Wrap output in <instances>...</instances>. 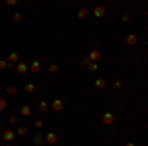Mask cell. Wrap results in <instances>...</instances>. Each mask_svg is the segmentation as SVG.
<instances>
[{
    "mask_svg": "<svg viewBox=\"0 0 148 146\" xmlns=\"http://www.w3.org/2000/svg\"><path fill=\"white\" fill-rule=\"evenodd\" d=\"M16 134L24 136V134H26V126H18V128H16Z\"/></svg>",
    "mask_w": 148,
    "mask_h": 146,
    "instance_id": "21",
    "label": "cell"
},
{
    "mask_svg": "<svg viewBox=\"0 0 148 146\" xmlns=\"http://www.w3.org/2000/svg\"><path fill=\"white\" fill-rule=\"evenodd\" d=\"M93 14H95V18H103L105 16V6H97Z\"/></svg>",
    "mask_w": 148,
    "mask_h": 146,
    "instance_id": "8",
    "label": "cell"
},
{
    "mask_svg": "<svg viewBox=\"0 0 148 146\" xmlns=\"http://www.w3.org/2000/svg\"><path fill=\"white\" fill-rule=\"evenodd\" d=\"M8 123L10 124H18V114H10V117H8Z\"/></svg>",
    "mask_w": 148,
    "mask_h": 146,
    "instance_id": "18",
    "label": "cell"
},
{
    "mask_svg": "<svg viewBox=\"0 0 148 146\" xmlns=\"http://www.w3.org/2000/svg\"><path fill=\"white\" fill-rule=\"evenodd\" d=\"M85 63H87V67L91 69V71H97V67H99L97 63H91V61H87V57H85Z\"/></svg>",
    "mask_w": 148,
    "mask_h": 146,
    "instance_id": "17",
    "label": "cell"
},
{
    "mask_svg": "<svg viewBox=\"0 0 148 146\" xmlns=\"http://www.w3.org/2000/svg\"><path fill=\"white\" fill-rule=\"evenodd\" d=\"M126 146H136V144H132V142H130V144H126Z\"/></svg>",
    "mask_w": 148,
    "mask_h": 146,
    "instance_id": "27",
    "label": "cell"
},
{
    "mask_svg": "<svg viewBox=\"0 0 148 146\" xmlns=\"http://www.w3.org/2000/svg\"><path fill=\"white\" fill-rule=\"evenodd\" d=\"M38 109H40V111H47V103L46 101H40V103H38Z\"/></svg>",
    "mask_w": 148,
    "mask_h": 146,
    "instance_id": "19",
    "label": "cell"
},
{
    "mask_svg": "<svg viewBox=\"0 0 148 146\" xmlns=\"http://www.w3.org/2000/svg\"><path fill=\"white\" fill-rule=\"evenodd\" d=\"M99 59H101V51H99V49H93L91 53H89V57H87V61H91V63L99 61Z\"/></svg>",
    "mask_w": 148,
    "mask_h": 146,
    "instance_id": "2",
    "label": "cell"
},
{
    "mask_svg": "<svg viewBox=\"0 0 148 146\" xmlns=\"http://www.w3.org/2000/svg\"><path fill=\"white\" fill-rule=\"evenodd\" d=\"M95 85H97L99 89H103V87H105V79H97V81H95Z\"/></svg>",
    "mask_w": 148,
    "mask_h": 146,
    "instance_id": "22",
    "label": "cell"
},
{
    "mask_svg": "<svg viewBox=\"0 0 148 146\" xmlns=\"http://www.w3.org/2000/svg\"><path fill=\"white\" fill-rule=\"evenodd\" d=\"M6 61H8V63H18V53H16V51H12L10 56H8V59H6Z\"/></svg>",
    "mask_w": 148,
    "mask_h": 146,
    "instance_id": "10",
    "label": "cell"
},
{
    "mask_svg": "<svg viewBox=\"0 0 148 146\" xmlns=\"http://www.w3.org/2000/svg\"><path fill=\"white\" fill-rule=\"evenodd\" d=\"M8 65H10V63H8L6 59H2V61H0V69H6V67H8Z\"/></svg>",
    "mask_w": 148,
    "mask_h": 146,
    "instance_id": "24",
    "label": "cell"
},
{
    "mask_svg": "<svg viewBox=\"0 0 148 146\" xmlns=\"http://www.w3.org/2000/svg\"><path fill=\"white\" fill-rule=\"evenodd\" d=\"M103 123L105 124H113L114 123V114L113 112H105V114H103Z\"/></svg>",
    "mask_w": 148,
    "mask_h": 146,
    "instance_id": "4",
    "label": "cell"
},
{
    "mask_svg": "<svg viewBox=\"0 0 148 146\" xmlns=\"http://www.w3.org/2000/svg\"><path fill=\"white\" fill-rule=\"evenodd\" d=\"M51 109H53V111H63V101H61V99H56V101L51 103Z\"/></svg>",
    "mask_w": 148,
    "mask_h": 146,
    "instance_id": "5",
    "label": "cell"
},
{
    "mask_svg": "<svg viewBox=\"0 0 148 146\" xmlns=\"http://www.w3.org/2000/svg\"><path fill=\"white\" fill-rule=\"evenodd\" d=\"M121 87H123V83H121V81H114V83H113V89H121Z\"/></svg>",
    "mask_w": 148,
    "mask_h": 146,
    "instance_id": "26",
    "label": "cell"
},
{
    "mask_svg": "<svg viewBox=\"0 0 148 146\" xmlns=\"http://www.w3.org/2000/svg\"><path fill=\"white\" fill-rule=\"evenodd\" d=\"M87 16H89V8H81V10L77 12V18H81V20L87 18Z\"/></svg>",
    "mask_w": 148,
    "mask_h": 146,
    "instance_id": "12",
    "label": "cell"
},
{
    "mask_svg": "<svg viewBox=\"0 0 148 146\" xmlns=\"http://www.w3.org/2000/svg\"><path fill=\"white\" fill-rule=\"evenodd\" d=\"M16 71L22 75V73H26L28 71V63H16Z\"/></svg>",
    "mask_w": 148,
    "mask_h": 146,
    "instance_id": "9",
    "label": "cell"
},
{
    "mask_svg": "<svg viewBox=\"0 0 148 146\" xmlns=\"http://www.w3.org/2000/svg\"><path fill=\"white\" fill-rule=\"evenodd\" d=\"M24 91L32 95V93H36V85H34V83H26V87H24Z\"/></svg>",
    "mask_w": 148,
    "mask_h": 146,
    "instance_id": "13",
    "label": "cell"
},
{
    "mask_svg": "<svg viewBox=\"0 0 148 146\" xmlns=\"http://www.w3.org/2000/svg\"><path fill=\"white\" fill-rule=\"evenodd\" d=\"M20 114H22V117H30V114H32V109H30L28 105H24L22 109H20Z\"/></svg>",
    "mask_w": 148,
    "mask_h": 146,
    "instance_id": "11",
    "label": "cell"
},
{
    "mask_svg": "<svg viewBox=\"0 0 148 146\" xmlns=\"http://www.w3.org/2000/svg\"><path fill=\"white\" fill-rule=\"evenodd\" d=\"M136 42H138L136 34H128V36L125 38V44H126V45H136Z\"/></svg>",
    "mask_w": 148,
    "mask_h": 146,
    "instance_id": "3",
    "label": "cell"
},
{
    "mask_svg": "<svg viewBox=\"0 0 148 146\" xmlns=\"http://www.w3.org/2000/svg\"><path fill=\"white\" fill-rule=\"evenodd\" d=\"M34 126H36V128H44V121H42V119H36Z\"/></svg>",
    "mask_w": 148,
    "mask_h": 146,
    "instance_id": "20",
    "label": "cell"
},
{
    "mask_svg": "<svg viewBox=\"0 0 148 146\" xmlns=\"http://www.w3.org/2000/svg\"><path fill=\"white\" fill-rule=\"evenodd\" d=\"M44 142H46V140H44V136H40V134L34 136V144H36V146H42Z\"/></svg>",
    "mask_w": 148,
    "mask_h": 146,
    "instance_id": "14",
    "label": "cell"
},
{
    "mask_svg": "<svg viewBox=\"0 0 148 146\" xmlns=\"http://www.w3.org/2000/svg\"><path fill=\"white\" fill-rule=\"evenodd\" d=\"M6 109H8V101L6 99H0V112L6 111Z\"/></svg>",
    "mask_w": 148,
    "mask_h": 146,
    "instance_id": "16",
    "label": "cell"
},
{
    "mask_svg": "<svg viewBox=\"0 0 148 146\" xmlns=\"http://www.w3.org/2000/svg\"><path fill=\"white\" fill-rule=\"evenodd\" d=\"M6 93L8 95H16V87H6Z\"/></svg>",
    "mask_w": 148,
    "mask_h": 146,
    "instance_id": "23",
    "label": "cell"
},
{
    "mask_svg": "<svg viewBox=\"0 0 148 146\" xmlns=\"http://www.w3.org/2000/svg\"><path fill=\"white\" fill-rule=\"evenodd\" d=\"M20 20H22V14L16 12V14H14V22H20Z\"/></svg>",
    "mask_w": 148,
    "mask_h": 146,
    "instance_id": "25",
    "label": "cell"
},
{
    "mask_svg": "<svg viewBox=\"0 0 148 146\" xmlns=\"http://www.w3.org/2000/svg\"><path fill=\"white\" fill-rule=\"evenodd\" d=\"M44 140H46L47 144H56V142H57V134H56V132H47V136L44 138Z\"/></svg>",
    "mask_w": 148,
    "mask_h": 146,
    "instance_id": "6",
    "label": "cell"
},
{
    "mask_svg": "<svg viewBox=\"0 0 148 146\" xmlns=\"http://www.w3.org/2000/svg\"><path fill=\"white\" fill-rule=\"evenodd\" d=\"M4 146H10V144H8V142H6V144H4Z\"/></svg>",
    "mask_w": 148,
    "mask_h": 146,
    "instance_id": "28",
    "label": "cell"
},
{
    "mask_svg": "<svg viewBox=\"0 0 148 146\" xmlns=\"http://www.w3.org/2000/svg\"><path fill=\"white\" fill-rule=\"evenodd\" d=\"M49 73H57V71H59V65H57V63H49Z\"/></svg>",
    "mask_w": 148,
    "mask_h": 146,
    "instance_id": "15",
    "label": "cell"
},
{
    "mask_svg": "<svg viewBox=\"0 0 148 146\" xmlns=\"http://www.w3.org/2000/svg\"><path fill=\"white\" fill-rule=\"evenodd\" d=\"M28 69H32L34 73H40V71H42V61H38V59H36V61H32V65H30Z\"/></svg>",
    "mask_w": 148,
    "mask_h": 146,
    "instance_id": "7",
    "label": "cell"
},
{
    "mask_svg": "<svg viewBox=\"0 0 148 146\" xmlns=\"http://www.w3.org/2000/svg\"><path fill=\"white\" fill-rule=\"evenodd\" d=\"M2 138H4V142H8V144H10L12 140L16 138V132H14L12 128H8V130H4V132H2Z\"/></svg>",
    "mask_w": 148,
    "mask_h": 146,
    "instance_id": "1",
    "label": "cell"
}]
</instances>
